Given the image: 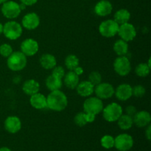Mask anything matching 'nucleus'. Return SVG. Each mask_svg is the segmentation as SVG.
Instances as JSON below:
<instances>
[{
	"mask_svg": "<svg viewBox=\"0 0 151 151\" xmlns=\"http://www.w3.org/2000/svg\"><path fill=\"white\" fill-rule=\"evenodd\" d=\"M68 106V98L60 90L51 91L47 97V107L54 111H62Z\"/></svg>",
	"mask_w": 151,
	"mask_h": 151,
	"instance_id": "nucleus-1",
	"label": "nucleus"
},
{
	"mask_svg": "<svg viewBox=\"0 0 151 151\" xmlns=\"http://www.w3.org/2000/svg\"><path fill=\"white\" fill-rule=\"evenodd\" d=\"M27 63V56L21 51L13 52L11 55L7 58V67L13 72H19L24 69Z\"/></svg>",
	"mask_w": 151,
	"mask_h": 151,
	"instance_id": "nucleus-2",
	"label": "nucleus"
},
{
	"mask_svg": "<svg viewBox=\"0 0 151 151\" xmlns=\"http://www.w3.org/2000/svg\"><path fill=\"white\" fill-rule=\"evenodd\" d=\"M23 32L22 24L16 21H10L3 25V32L4 36L8 39L14 41L21 37Z\"/></svg>",
	"mask_w": 151,
	"mask_h": 151,
	"instance_id": "nucleus-3",
	"label": "nucleus"
},
{
	"mask_svg": "<svg viewBox=\"0 0 151 151\" xmlns=\"http://www.w3.org/2000/svg\"><path fill=\"white\" fill-rule=\"evenodd\" d=\"M102 112L105 120L109 122H114L120 117L123 110L120 105L116 103H111L103 108Z\"/></svg>",
	"mask_w": 151,
	"mask_h": 151,
	"instance_id": "nucleus-4",
	"label": "nucleus"
},
{
	"mask_svg": "<svg viewBox=\"0 0 151 151\" xmlns=\"http://www.w3.org/2000/svg\"><path fill=\"white\" fill-rule=\"evenodd\" d=\"M119 25L114 19L103 21L99 26V32L105 38H112L117 34Z\"/></svg>",
	"mask_w": 151,
	"mask_h": 151,
	"instance_id": "nucleus-5",
	"label": "nucleus"
},
{
	"mask_svg": "<svg viewBox=\"0 0 151 151\" xmlns=\"http://www.w3.org/2000/svg\"><path fill=\"white\" fill-rule=\"evenodd\" d=\"M103 108L104 106H103V101L97 97H90L87 98L84 101L83 106V112L93 114L94 115L101 113Z\"/></svg>",
	"mask_w": 151,
	"mask_h": 151,
	"instance_id": "nucleus-6",
	"label": "nucleus"
},
{
	"mask_svg": "<svg viewBox=\"0 0 151 151\" xmlns=\"http://www.w3.org/2000/svg\"><path fill=\"white\" fill-rule=\"evenodd\" d=\"M114 69L119 76H127L131 71V64L125 55L118 56L114 62Z\"/></svg>",
	"mask_w": 151,
	"mask_h": 151,
	"instance_id": "nucleus-7",
	"label": "nucleus"
},
{
	"mask_svg": "<svg viewBox=\"0 0 151 151\" xmlns=\"http://www.w3.org/2000/svg\"><path fill=\"white\" fill-rule=\"evenodd\" d=\"M1 10L3 16L9 19H16L22 12L19 4L14 1H7L3 3Z\"/></svg>",
	"mask_w": 151,
	"mask_h": 151,
	"instance_id": "nucleus-8",
	"label": "nucleus"
},
{
	"mask_svg": "<svg viewBox=\"0 0 151 151\" xmlns=\"http://www.w3.org/2000/svg\"><path fill=\"white\" fill-rule=\"evenodd\" d=\"M134 146V139L128 134H121L114 139V147L119 151H128Z\"/></svg>",
	"mask_w": 151,
	"mask_h": 151,
	"instance_id": "nucleus-9",
	"label": "nucleus"
},
{
	"mask_svg": "<svg viewBox=\"0 0 151 151\" xmlns=\"http://www.w3.org/2000/svg\"><path fill=\"white\" fill-rule=\"evenodd\" d=\"M114 88L111 84L109 83H100L94 86V91L96 97L100 100H108L114 94Z\"/></svg>",
	"mask_w": 151,
	"mask_h": 151,
	"instance_id": "nucleus-10",
	"label": "nucleus"
},
{
	"mask_svg": "<svg viewBox=\"0 0 151 151\" xmlns=\"http://www.w3.org/2000/svg\"><path fill=\"white\" fill-rule=\"evenodd\" d=\"M117 34L120 37L121 39L126 42L133 41L137 36V30L132 24L128 22L119 25Z\"/></svg>",
	"mask_w": 151,
	"mask_h": 151,
	"instance_id": "nucleus-11",
	"label": "nucleus"
},
{
	"mask_svg": "<svg viewBox=\"0 0 151 151\" xmlns=\"http://www.w3.org/2000/svg\"><path fill=\"white\" fill-rule=\"evenodd\" d=\"M21 52L27 57L33 56L39 50V44L38 41L33 38H27L24 40L20 46Z\"/></svg>",
	"mask_w": 151,
	"mask_h": 151,
	"instance_id": "nucleus-12",
	"label": "nucleus"
},
{
	"mask_svg": "<svg viewBox=\"0 0 151 151\" xmlns=\"http://www.w3.org/2000/svg\"><path fill=\"white\" fill-rule=\"evenodd\" d=\"M40 24V18L35 13H29L25 15L22 21V27L28 30L35 29Z\"/></svg>",
	"mask_w": 151,
	"mask_h": 151,
	"instance_id": "nucleus-13",
	"label": "nucleus"
},
{
	"mask_svg": "<svg viewBox=\"0 0 151 151\" xmlns=\"http://www.w3.org/2000/svg\"><path fill=\"white\" fill-rule=\"evenodd\" d=\"M4 126L10 134H16L22 128V121L16 116H7L4 120Z\"/></svg>",
	"mask_w": 151,
	"mask_h": 151,
	"instance_id": "nucleus-14",
	"label": "nucleus"
},
{
	"mask_svg": "<svg viewBox=\"0 0 151 151\" xmlns=\"http://www.w3.org/2000/svg\"><path fill=\"white\" fill-rule=\"evenodd\" d=\"M114 94L116 98L120 101H126L133 96L132 86L127 83L120 84L116 87L114 91Z\"/></svg>",
	"mask_w": 151,
	"mask_h": 151,
	"instance_id": "nucleus-15",
	"label": "nucleus"
},
{
	"mask_svg": "<svg viewBox=\"0 0 151 151\" xmlns=\"http://www.w3.org/2000/svg\"><path fill=\"white\" fill-rule=\"evenodd\" d=\"M112 4L108 0H100L94 6V13L100 17H106L111 13Z\"/></svg>",
	"mask_w": 151,
	"mask_h": 151,
	"instance_id": "nucleus-16",
	"label": "nucleus"
},
{
	"mask_svg": "<svg viewBox=\"0 0 151 151\" xmlns=\"http://www.w3.org/2000/svg\"><path fill=\"white\" fill-rule=\"evenodd\" d=\"M133 121L134 124H135L138 128H145L150 125L151 116L150 113L146 111H137L133 117Z\"/></svg>",
	"mask_w": 151,
	"mask_h": 151,
	"instance_id": "nucleus-17",
	"label": "nucleus"
},
{
	"mask_svg": "<svg viewBox=\"0 0 151 151\" xmlns=\"http://www.w3.org/2000/svg\"><path fill=\"white\" fill-rule=\"evenodd\" d=\"M78 94L83 97H90L94 93V86L88 81H83L79 82L76 87Z\"/></svg>",
	"mask_w": 151,
	"mask_h": 151,
	"instance_id": "nucleus-18",
	"label": "nucleus"
},
{
	"mask_svg": "<svg viewBox=\"0 0 151 151\" xmlns=\"http://www.w3.org/2000/svg\"><path fill=\"white\" fill-rule=\"evenodd\" d=\"M40 84L37 81L34 79L27 80L22 85V91L25 94L32 96L36 93L39 92Z\"/></svg>",
	"mask_w": 151,
	"mask_h": 151,
	"instance_id": "nucleus-19",
	"label": "nucleus"
},
{
	"mask_svg": "<svg viewBox=\"0 0 151 151\" xmlns=\"http://www.w3.org/2000/svg\"><path fill=\"white\" fill-rule=\"evenodd\" d=\"M29 103L31 106L35 109H44L47 108V97L41 93L38 92L30 96Z\"/></svg>",
	"mask_w": 151,
	"mask_h": 151,
	"instance_id": "nucleus-20",
	"label": "nucleus"
},
{
	"mask_svg": "<svg viewBox=\"0 0 151 151\" xmlns=\"http://www.w3.org/2000/svg\"><path fill=\"white\" fill-rule=\"evenodd\" d=\"M39 62L41 66L47 70L52 69L57 65V60L55 57L53 55L49 53L43 54L40 58Z\"/></svg>",
	"mask_w": 151,
	"mask_h": 151,
	"instance_id": "nucleus-21",
	"label": "nucleus"
},
{
	"mask_svg": "<svg viewBox=\"0 0 151 151\" xmlns=\"http://www.w3.org/2000/svg\"><path fill=\"white\" fill-rule=\"evenodd\" d=\"M79 82V76L74 71H69L63 77V83L69 89H75Z\"/></svg>",
	"mask_w": 151,
	"mask_h": 151,
	"instance_id": "nucleus-22",
	"label": "nucleus"
},
{
	"mask_svg": "<svg viewBox=\"0 0 151 151\" xmlns=\"http://www.w3.org/2000/svg\"><path fill=\"white\" fill-rule=\"evenodd\" d=\"M46 86L47 87L50 91H55V90H60L63 85L62 79L54 76L53 75H50L46 79L45 81Z\"/></svg>",
	"mask_w": 151,
	"mask_h": 151,
	"instance_id": "nucleus-23",
	"label": "nucleus"
},
{
	"mask_svg": "<svg viewBox=\"0 0 151 151\" xmlns=\"http://www.w3.org/2000/svg\"><path fill=\"white\" fill-rule=\"evenodd\" d=\"M131 19V13L127 9H119L115 13L114 20L119 25L127 23Z\"/></svg>",
	"mask_w": 151,
	"mask_h": 151,
	"instance_id": "nucleus-24",
	"label": "nucleus"
},
{
	"mask_svg": "<svg viewBox=\"0 0 151 151\" xmlns=\"http://www.w3.org/2000/svg\"><path fill=\"white\" fill-rule=\"evenodd\" d=\"M113 50L115 54L117 55L118 56L125 55L128 52V42L123 41L122 39L117 40L114 44Z\"/></svg>",
	"mask_w": 151,
	"mask_h": 151,
	"instance_id": "nucleus-25",
	"label": "nucleus"
},
{
	"mask_svg": "<svg viewBox=\"0 0 151 151\" xmlns=\"http://www.w3.org/2000/svg\"><path fill=\"white\" fill-rule=\"evenodd\" d=\"M117 124L120 129L126 131L132 128L134 125V121L131 116L127 114H122L120 117L117 119Z\"/></svg>",
	"mask_w": 151,
	"mask_h": 151,
	"instance_id": "nucleus-26",
	"label": "nucleus"
},
{
	"mask_svg": "<svg viewBox=\"0 0 151 151\" xmlns=\"http://www.w3.org/2000/svg\"><path fill=\"white\" fill-rule=\"evenodd\" d=\"M80 60L75 55H69L65 58V65L69 71H73L79 66Z\"/></svg>",
	"mask_w": 151,
	"mask_h": 151,
	"instance_id": "nucleus-27",
	"label": "nucleus"
},
{
	"mask_svg": "<svg viewBox=\"0 0 151 151\" xmlns=\"http://www.w3.org/2000/svg\"><path fill=\"white\" fill-rule=\"evenodd\" d=\"M150 72V67L147 63H141L137 65L135 68V73L140 78H145L149 75Z\"/></svg>",
	"mask_w": 151,
	"mask_h": 151,
	"instance_id": "nucleus-28",
	"label": "nucleus"
},
{
	"mask_svg": "<svg viewBox=\"0 0 151 151\" xmlns=\"http://www.w3.org/2000/svg\"><path fill=\"white\" fill-rule=\"evenodd\" d=\"M102 147L106 149H111L114 147V138L112 136L105 135L100 139Z\"/></svg>",
	"mask_w": 151,
	"mask_h": 151,
	"instance_id": "nucleus-29",
	"label": "nucleus"
},
{
	"mask_svg": "<svg viewBox=\"0 0 151 151\" xmlns=\"http://www.w3.org/2000/svg\"><path fill=\"white\" fill-rule=\"evenodd\" d=\"M88 81L90 83L93 84V85L95 86L98 85L99 83L102 82V75L100 72H97V71H94V72H91V73L88 75Z\"/></svg>",
	"mask_w": 151,
	"mask_h": 151,
	"instance_id": "nucleus-30",
	"label": "nucleus"
},
{
	"mask_svg": "<svg viewBox=\"0 0 151 151\" xmlns=\"http://www.w3.org/2000/svg\"><path fill=\"white\" fill-rule=\"evenodd\" d=\"M74 122L75 123V125H77L79 127L85 126L87 124L85 117V113L83 111L77 114L75 116V117H74Z\"/></svg>",
	"mask_w": 151,
	"mask_h": 151,
	"instance_id": "nucleus-31",
	"label": "nucleus"
},
{
	"mask_svg": "<svg viewBox=\"0 0 151 151\" xmlns=\"http://www.w3.org/2000/svg\"><path fill=\"white\" fill-rule=\"evenodd\" d=\"M13 52V48L9 44H3L0 46V55L2 57L8 58Z\"/></svg>",
	"mask_w": 151,
	"mask_h": 151,
	"instance_id": "nucleus-32",
	"label": "nucleus"
},
{
	"mask_svg": "<svg viewBox=\"0 0 151 151\" xmlns=\"http://www.w3.org/2000/svg\"><path fill=\"white\" fill-rule=\"evenodd\" d=\"M146 90L143 86L137 85L132 87V94L136 97H142L145 94Z\"/></svg>",
	"mask_w": 151,
	"mask_h": 151,
	"instance_id": "nucleus-33",
	"label": "nucleus"
},
{
	"mask_svg": "<svg viewBox=\"0 0 151 151\" xmlns=\"http://www.w3.org/2000/svg\"><path fill=\"white\" fill-rule=\"evenodd\" d=\"M52 75L54 76L57 77V78H60V79H63V77L65 75V70L62 66H55L52 69Z\"/></svg>",
	"mask_w": 151,
	"mask_h": 151,
	"instance_id": "nucleus-34",
	"label": "nucleus"
},
{
	"mask_svg": "<svg viewBox=\"0 0 151 151\" xmlns=\"http://www.w3.org/2000/svg\"><path fill=\"white\" fill-rule=\"evenodd\" d=\"M137 108L134 106H127L126 109H125V114L131 116L132 118L134 117V115L137 114Z\"/></svg>",
	"mask_w": 151,
	"mask_h": 151,
	"instance_id": "nucleus-35",
	"label": "nucleus"
},
{
	"mask_svg": "<svg viewBox=\"0 0 151 151\" xmlns=\"http://www.w3.org/2000/svg\"><path fill=\"white\" fill-rule=\"evenodd\" d=\"M84 113H85V112H84ZM85 117L87 123H92V122H94V120H95L96 115L90 113H85Z\"/></svg>",
	"mask_w": 151,
	"mask_h": 151,
	"instance_id": "nucleus-36",
	"label": "nucleus"
},
{
	"mask_svg": "<svg viewBox=\"0 0 151 151\" xmlns=\"http://www.w3.org/2000/svg\"><path fill=\"white\" fill-rule=\"evenodd\" d=\"M20 1L26 6H32L36 4L38 0H20Z\"/></svg>",
	"mask_w": 151,
	"mask_h": 151,
	"instance_id": "nucleus-37",
	"label": "nucleus"
},
{
	"mask_svg": "<svg viewBox=\"0 0 151 151\" xmlns=\"http://www.w3.org/2000/svg\"><path fill=\"white\" fill-rule=\"evenodd\" d=\"M73 71L75 72V73L76 74V75H78V76H80V75H81L83 73V69L79 66H77V67L75 68Z\"/></svg>",
	"mask_w": 151,
	"mask_h": 151,
	"instance_id": "nucleus-38",
	"label": "nucleus"
},
{
	"mask_svg": "<svg viewBox=\"0 0 151 151\" xmlns=\"http://www.w3.org/2000/svg\"><path fill=\"white\" fill-rule=\"evenodd\" d=\"M145 136L147 137V140H150L151 137V126L150 125H147V128L145 131Z\"/></svg>",
	"mask_w": 151,
	"mask_h": 151,
	"instance_id": "nucleus-39",
	"label": "nucleus"
},
{
	"mask_svg": "<svg viewBox=\"0 0 151 151\" xmlns=\"http://www.w3.org/2000/svg\"><path fill=\"white\" fill-rule=\"evenodd\" d=\"M0 151H12V150L7 147H2L0 148Z\"/></svg>",
	"mask_w": 151,
	"mask_h": 151,
	"instance_id": "nucleus-40",
	"label": "nucleus"
},
{
	"mask_svg": "<svg viewBox=\"0 0 151 151\" xmlns=\"http://www.w3.org/2000/svg\"><path fill=\"white\" fill-rule=\"evenodd\" d=\"M3 32V24L1 23H0V35Z\"/></svg>",
	"mask_w": 151,
	"mask_h": 151,
	"instance_id": "nucleus-41",
	"label": "nucleus"
},
{
	"mask_svg": "<svg viewBox=\"0 0 151 151\" xmlns=\"http://www.w3.org/2000/svg\"><path fill=\"white\" fill-rule=\"evenodd\" d=\"M7 1H8V0H0V4H3V3H4Z\"/></svg>",
	"mask_w": 151,
	"mask_h": 151,
	"instance_id": "nucleus-42",
	"label": "nucleus"
}]
</instances>
